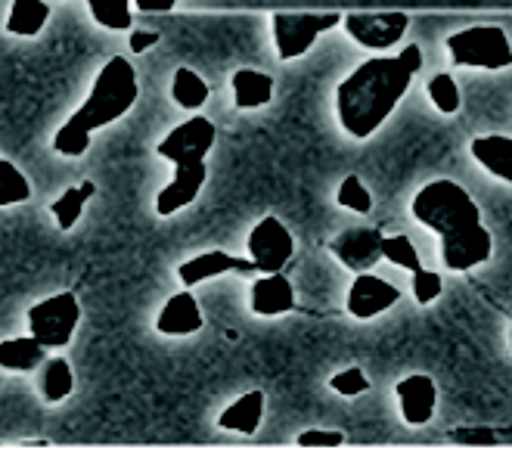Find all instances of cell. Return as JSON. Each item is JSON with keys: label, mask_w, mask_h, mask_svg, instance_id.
Wrapping results in <instances>:
<instances>
[{"label": "cell", "mask_w": 512, "mask_h": 450, "mask_svg": "<svg viewBox=\"0 0 512 450\" xmlns=\"http://www.w3.org/2000/svg\"><path fill=\"white\" fill-rule=\"evenodd\" d=\"M336 202L342 208H348V212H354V215H370L373 212V196H370L367 184L357 174L342 177V184L336 190Z\"/></svg>", "instance_id": "83f0119b"}, {"label": "cell", "mask_w": 512, "mask_h": 450, "mask_svg": "<svg viewBox=\"0 0 512 450\" xmlns=\"http://www.w3.org/2000/svg\"><path fill=\"white\" fill-rule=\"evenodd\" d=\"M249 308L255 317H283L295 308V289L286 274H261L249 286Z\"/></svg>", "instance_id": "2e32d148"}, {"label": "cell", "mask_w": 512, "mask_h": 450, "mask_svg": "<svg viewBox=\"0 0 512 450\" xmlns=\"http://www.w3.org/2000/svg\"><path fill=\"white\" fill-rule=\"evenodd\" d=\"M25 320L28 336L38 339L47 351L66 348L75 339V329L81 323V302L75 292H56L28 308Z\"/></svg>", "instance_id": "ba28073f"}, {"label": "cell", "mask_w": 512, "mask_h": 450, "mask_svg": "<svg viewBox=\"0 0 512 450\" xmlns=\"http://www.w3.org/2000/svg\"><path fill=\"white\" fill-rule=\"evenodd\" d=\"M202 323L205 317H202V308L196 302L193 289H184V292H174L156 314V333L171 336V339H187L199 333Z\"/></svg>", "instance_id": "9a60e30c"}, {"label": "cell", "mask_w": 512, "mask_h": 450, "mask_svg": "<svg viewBox=\"0 0 512 450\" xmlns=\"http://www.w3.org/2000/svg\"><path fill=\"white\" fill-rule=\"evenodd\" d=\"M159 41H162V35L159 32H149V28H134V32L128 35L131 53H146V50H153Z\"/></svg>", "instance_id": "4dcf8cb0"}, {"label": "cell", "mask_w": 512, "mask_h": 450, "mask_svg": "<svg viewBox=\"0 0 512 450\" xmlns=\"http://www.w3.org/2000/svg\"><path fill=\"white\" fill-rule=\"evenodd\" d=\"M208 94H212V90H208L205 78L196 69H190V66L174 69V75H171V100L184 112L199 115V109L208 103Z\"/></svg>", "instance_id": "603a6c76"}, {"label": "cell", "mask_w": 512, "mask_h": 450, "mask_svg": "<svg viewBox=\"0 0 512 450\" xmlns=\"http://www.w3.org/2000/svg\"><path fill=\"white\" fill-rule=\"evenodd\" d=\"M345 444V435L339 429H308L298 435L301 450H336Z\"/></svg>", "instance_id": "f546056e"}, {"label": "cell", "mask_w": 512, "mask_h": 450, "mask_svg": "<svg viewBox=\"0 0 512 450\" xmlns=\"http://www.w3.org/2000/svg\"><path fill=\"white\" fill-rule=\"evenodd\" d=\"M345 13H298V10H277L270 13V38L280 63H295L308 56V50L342 25Z\"/></svg>", "instance_id": "8992f818"}, {"label": "cell", "mask_w": 512, "mask_h": 450, "mask_svg": "<svg viewBox=\"0 0 512 450\" xmlns=\"http://www.w3.org/2000/svg\"><path fill=\"white\" fill-rule=\"evenodd\" d=\"M382 258L395 267H404L410 274V289H413V302L416 305H432L438 302V295L444 292V280L438 270H429L419 261L416 243L410 236L398 233V236H385L382 239Z\"/></svg>", "instance_id": "30bf717a"}, {"label": "cell", "mask_w": 512, "mask_h": 450, "mask_svg": "<svg viewBox=\"0 0 512 450\" xmlns=\"http://www.w3.org/2000/svg\"><path fill=\"white\" fill-rule=\"evenodd\" d=\"M419 72H423V50L416 44H404L398 53L367 56L336 87L339 128L354 140L373 137L395 115Z\"/></svg>", "instance_id": "6da1fadb"}, {"label": "cell", "mask_w": 512, "mask_h": 450, "mask_svg": "<svg viewBox=\"0 0 512 450\" xmlns=\"http://www.w3.org/2000/svg\"><path fill=\"white\" fill-rule=\"evenodd\" d=\"M509 348H512V329H509Z\"/></svg>", "instance_id": "d6a6232c"}, {"label": "cell", "mask_w": 512, "mask_h": 450, "mask_svg": "<svg viewBox=\"0 0 512 450\" xmlns=\"http://www.w3.org/2000/svg\"><path fill=\"white\" fill-rule=\"evenodd\" d=\"M28 199H32V184H28V177L22 174L19 165L0 156V208H13Z\"/></svg>", "instance_id": "4316f807"}, {"label": "cell", "mask_w": 512, "mask_h": 450, "mask_svg": "<svg viewBox=\"0 0 512 450\" xmlns=\"http://www.w3.org/2000/svg\"><path fill=\"white\" fill-rule=\"evenodd\" d=\"M447 56L457 69L469 72H506L512 69V41L500 25H466L460 32H450Z\"/></svg>", "instance_id": "5b68a950"}, {"label": "cell", "mask_w": 512, "mask_h": 450, "mask_svg": "<svg viewBox=\"0 0 512 450\" xmlns=\"http://www.w3.org/2000/svg\"><path fill=\"white\" fill-rule=\"evenodd\" d=\"M134 7L140 13H168L177 7V0H134Z\"/></svg>", "instance_id": "1f68e13d"}, {"label": "cell", "mask_w": 512, "mask_h": 450, "mask_svg": "<svg viewBox=\"0 0 512 450\" xmlns=\"http://www.w3.org/2000/svg\"><path fill=\"white\" fill-rule=\"evenodd\" d=\"M47 364V348L32 336L0 342V373H32Z\"/></svg>", "instance_id": "d6986e66"}, {"label": "cell", "mask_w": 512, "mask_h": 450, "mask_svg": "<svg viewBox=\"0 0 512 450\" xmlns=\"http://www.w3.org/2000/svg\"><path fill=\"white\" fill-rule=\"evenodd\" d=\"M233 87V103L236 109H264L270 100H274V78L261 69H236L230 78Z\"/></svg>", "instance_id": "ac0fdd59"}, {"label": "cell", "mask_w": 512, "mask_h": 450, "mask_svg": "<svg viewBox=\"0 0 512 450\" xmlns=\"http://www.w3.org/2000/svg\"><path fill=\"white\" fill-rule=\"evenodd\" d=\"M382 233L376 227H351L342 230L333 243H329V252L336 255V261L351 270V274H373L376 261H382Z\"/></svg>", "instance_id": "7c38bea8"}, {"label": "cell", "mask_w": 512, "mask_h": 450, "mask_svg": "<svg viewBox=\"0 0 512 450\" xmlns=\"http://www.w3.org/2000/svg\"><path fill=\"white\" fill-rule=\"evenodd\" d=\"M264 419V392H249L227 404L218 416V426L224 432H239V435H255Z\"/></svg>", "instance_id": "ffe728a7"}, {"label": "cell", "mask_w": 512, "mask_h": 450, "mask_svg": "<svg viewBox=\"0 0 512 450\" xmlns=\"http://www.w3.org/2000/svg\"><path fill=\"white\" fill-rule=\"evenodd\" d=\"M218 131L215 122L205 115H190L187 122L174 125L156 146L159 159L174 165V177L159 190L156 196V215L171 218L177 212L190 208L205 180H208V153L215 149Z\"/></svg>", "instance_id": "277c9868"}, {"label": "cell", "mask_w": 512, "mask_h": 450, "mask_svg": "<svg viewBox=\"0 0 512 450\" xmlns=\"http://www.w3.org/2000/svg\"><path fill=\"white\" fill-rule=\"evenodd\" d=\"M395 398L407 426H429L438 410V385L426 373H413L395 385Z\"/></svg>", "instance_id": "5bb4252c"}, {"label": "cell", "mask_w": 512, "mask_h": 450, "mask_svg": "<svg viewBox=\"0 0 512 450\" xmlns=\"http://www.w3.org/2000/svg\"><path fill=\"white\" fill-rule=\"evenodd\" d=\"M410 212L441 239V261L450 274H469L491 258V230L481 221V208L469 190H463L457 180L438 177L423 184L413 193Z\"/></svg>", "instance_id": "7a4b0ae2"}, {"label": "cell", "mask_w": 512, "mask_h": 450, "mask_svg": "<svg viewBox=\"0 0 512 450\" xmlns=\"http://www.w3.org/2000/svg\"><path fill=\"white\" fill-rule=\"evenodd\" d=\"M472 159L491 177L512 184V137L509 134H478L469 143Z\"/></svg>", "instance_id": "e0dca14e"}, {"label": "cell", "mask_w": 512, "mask_h": 450, "mask_svg": "<svg viewBox=\"0 0 512 450\" xmlns=\"http://www.w3.org/2000/svg\"><path fill=\"white\" fill-rule=\"evenodd\" d=\"M137 100H140V81H137L131 59L112 56L97 72L84 103L66 118L63 128L53 134V153L66 156V159L84 156L94 134L109 128L112 122H118V118H125Z\"/></svg>", "instance_id": "3957f363"}, {"label": "cell", "mask_w": 512, "mask_h": 450, "mask_svg": "<svg viewBox=\"0 0 512 450\" xmlns=\"http://www.w3.org/2000/svg\"><path fill=\"white\" fill-rule=\"evenodd\" d=\"M90 19L106 32H134V0H84Z\"/></svg>", "instance_id": "d4e9b609"}, {"label": "cell", "mask_w": 512, "mask_h": 450, "mask_svg": "<svg viewBox=\"0 0 512 450\" xmlns=\"http://www.w3.org/2000/svg\"><path fill=\"white\" fill-rule=\"evenodd\" d=\"M94 196H97L94 180H81L78 187H69V190L59 193V199L50 202V215H53L56 227L59 230H72L81 221V215H84V205Z\"/></svg>", "instance_id": "cb8c5ba5"}, {"label": "cell", "mask_w": 512, "mask_h": 450, "mask_svg": "<svg viewBox=\"0 0 512 450\" xmlns=\"http://www.w3.org/2000/svg\"><path fill=\"white\" fill-rule=\"evenodd\" d=\"M50 22V4L44 0H13L4 32L13 38H38Z\"/></svg>", "instance_id": "44dd1931"}, {"label": "cell", "mask_w": 512, "mask_h": 450, "mask_svg": "<svg viewBox=\"0 0 512 450\" xmlns=\"http://www.w3.org/2000/svg\"><path fill=\"white\" fill-rule=\"evenodd\" d=\"M224 274H243V277H261L252 261H243L230 252H221V249H212V252H199L193 258H187L184 264L177 267V277L184 283V289H196L208 280L215 277H224Z\"/></svg>", "instance_id": "4fadbf2b"}, {"label": "cell", "mask_w": 512, "mask_h": 450, "mask_svg": "<svg viewBox=\"0 0 512 450\" xmlns=\"http://www.w3.org/2000/svg\"><path fill=\"white\" fill-rule=\"evenodd\" d=\"M401 302V289L379 274H357L348 286L345 308L354 320H376Z\"/></svg>", "instance_id": "8fae6325"}, {"label": "cell", "mask_w": 512, "mask_h": 450, "mask_svg": "<svg viewBox=\"0 0 512 450\" xmlns=\"http://www.w3.org/2000/svg\"><path fill=\"white\" fill-rule=\"evenodd\" d=\"M329 388L342 398H360L370 392V376L360 367H348V370H339L329 376Z\"/></svg>", "instance_id": "f1b7e54d"}, {"label": "cell", "mask_w": 512, "mask_h": 450, "mask_svg": "<svg viewBox=\"0 0 512 450\" xmlns=\"http://www.w3.org/2000/svg\"><path fill=\"white\" fill-rule=\"evenodd\" d=\"M342 32L364 53H398L410 32V16L401 10H354L342 16Z\"/></svg>", "instance_id": "52a82bcc"}, {"label": "cell", "mask_w": 512, "mask_h": 450, "mask_svg": "<svg viewBox=\"0 0 512 450\" xmlns=\"http://www.w3.org/2000/svg\"><path fill=\"white\" fill-rule=\"evenodd\" d=\"M426 94H429V103L441 115H457L463 109V90H460L457 78L450 75V72H435L426 81Z\"/></svg>", "instance_id": "484cf974"}, {"label": "cell", "mask_w": 512, "mask_h": 450, "mask_svg": "<svg viewBox=\"0 0 512 450\" xmlns=\"http://www.w3.org/2000/svg\"><path fill=\"white\" fill-rule=\"evenodd\" d=\"M38 392L44 404H63L75 392V373L66 357H47V364L41 367L38 376Z\"/></svg>", "instance_id": "7402d4cb"}, {"label": "cell", "mask_w": 512, "mask_h": 450, "mask_svg": "<svg viewBox=\"0 0 512 450\" xmlns=\"http://www.w3.org/2000/svg\"><path fill=\"white\" fill-rule=\"evenodd\" d=\"M246 252L258 274H283V267L295 255V239L280 218L264 215L246 239Z\"/></svg>", "instance_id": "9c48e42d"}]
</instances>
